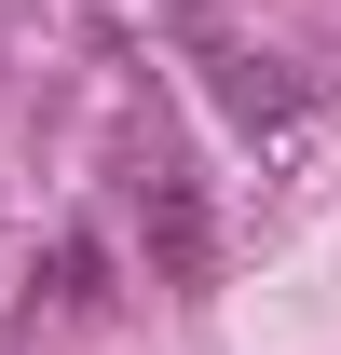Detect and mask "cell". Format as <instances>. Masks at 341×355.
<instances>
[{"mask_svg": "<svg viewBox=\"0 0 341 355\" xmlns=\"http://www.w3.org/2000/svg\"><path fill=\"white\" fill-rule=\"evenodd\" d=\"M123 205H137V260H150V287L205 301V273H218V219H205V178L177 164L164 137H137V150H123Z\"/></svg>", "mask_w": 341, "mask_h": 355, "instance_id": "cell-1", "label": "cell"}, {"mask_svg": "<svg viewBox=\"0 0 341 355\" xmlns=\"http://www.w3.org/2000/svg\"><path fill=\"white\" fill-rule=\"evenodd\" d=\"M177 42L205 55V96H218V110H232L246 137H287L300 110H314V83H300L287 55H273V42H246V28H218V14H191Z\"/></svg>", "mask_w": 341, "mask_h": 355, "instance_id": "cell-2", "label": "cell"}, {"mask_svg": "<svg viewBox=\"0 0 341 355\" xmlns=\"http://www.w3.org/2000/svg\"><path fill=\"white\" fill-rule=\"evenodd\" d=\"M96 273H110V260H96V232H69V246H55V287H42V301H55V314H96V301H110Z\"/></svg>", "mask_w": 341, "mask_h": 355, "instance_id": "cell-3", "label": "cell"}]
</instances>
